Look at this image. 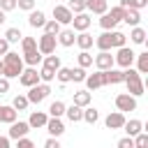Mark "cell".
Returning a JSON list of instances; mask_svg holds the SVG:
<instances>
[{
	"instance_id": "6da1fadb",
	"label": "cell",
	"mask_w": 148,
	"mask_h": 148,
	"mask_svg": "<svg viewBox=\"0 0 148 148\" xmlns=\"http://www.w3.org/2000/svg\"><path fill=\"white\" fill-rule=\"evenodd\" d=\"M23 67H25V62H23V58H21L16 51H7V53L2 56V76H7V79H18V74L23 72Z\"/></svg>"
},
{
	"instance_id": "7a4b0ae2",
	"label": "cell",
	"mask_w": 148,
	"mask_h": 148,
	"mask_svg": "<svg viewBox=\"0 0 148 148\" xmlns=\"http://www.w3.org/2000/svg\"><path fill=\"white\" fill-rule=\"evenodd\" d=\"M123 83L127 86V92L134 95V97H141L143 90H146V86H143V81H141V74H139L136 69H132V67H125V81H123Z\"/></svg>"
},
{
	"instance_id": "3957f363",
	"label": "cell",
	"mask_w": 148,
	"mask_h": 148,
	"mask_svg": "<svg viewBox=\"0 0 148 148\" xmlns=\"http://www.w3.org/2000/svg\"><path fill=\"white\" fill-rule=\"evenodd\" d=\"M49 95H51V86L44 83V81H39V83H35V86L28 88V95H25V97H28L30 104H39V102H44Z\"/></svg>"
},
{
	"instance_id": "277c9868",
	"label": "cell",
	"mask_w": 148,
	"mask_h": 148,
	"mask_svg": "<svg viewBox=\"0 0 148 148\" xmlns=\"http://www.w3.org/2000/svg\"><path fill=\"white\" fill-rule=\"evenodd\" d=\"M134 56H136V53H134L127 44H125V46H118V49H116V56H113V65H118V67H123V69H125V67H132V65H134Z\"/></svg>"
},
{
	"instance_id": "5b68a950",
	"label": "cell",
	"mask_w": 148,
	"mask_h": 148,
	"mask_svg": "<svg viewBox=\"0 0 148 148\" xmlns=\"http://www.w3.org/2000/svg\"><path fill=\"white\" fill-rule=\"evenodd\" d=\"M83 83L88 86V90H97V88H104V86H109V83H106V72H104V69H97L95 74H86Z\"/></svg>"
},
{
	"instance_id": "8992f818",
	"label": "cell",
	"mask_w": 148,
	"mask_h": 148,
	"mask_svg": "<svg viewBox=\"0 0 148 148\" xmlns=\"http://www.w3.org/2000/svg\"><path fill=\"white\" fill-rule=\"evenodd\" d=\"M116 109L118 111H136V97L134 95H130V92H120V95H116Z\"/></svg>"
},
{
	"instance_id": "52a82bcc",
	"label": "cell",
	"mask_w": 148,
	"mask_h": 148,
	"mask_svg": "<svg viewBox=\"0 0 148 148\" xmlns=\"http://www.w3.org/2000/svg\"><path fill=\"white\" fill-rule=\"evenodd\" d=\"M56 44H58L56 35H49V32H44V35L37 39V49H39L42 56H46V53H56Z\"/></svg>"
},
{
	"instance_id": "ba28073f",
	"label": "cell",
	"mask_w": 148,
	"mask_h": 148,
	"mask_svg": "<svg viewBox=\"0 0 148 148\" xmlns=\"http://www.w3.org/2000/svg\"><path fill=\"white\" fill-rule=\"evenodd\" d=\"M18 83H21L23 88H30V86L39 83V72H37V67H23V72L18 74Z\"/></svg>"
},
{
	"instance_id": "9c48e42d",
	"label": "cell",
	"mask_w": 148,
	"mask_h": 148,
	"mask_svg": "<svg viewBox=\"0 0 148 148\" xmlns=\"http://www.w3.org/2000/svg\"><path fill=\"white\" fill-rule=\"evenodd\" d=\"M28 132H30L28 120H14V123H9V132H7V136H9L12 141H16L18 136H25Z\"/></svg>"
},
{
	"instance_id": "30bf717a",
	"label": "cell",
	"mask_w": 148,
	"mask_h": 148,
	"mask_svg": "<svg viewBox=\"0 0 148 148\" xmlns=\"http://www.w3.org/2000/svg\"><path fill=\"white\" fill-rule=\"evenodd\" d=\"M72 16H74V14H72V9H69L67 5H56V7H53V18H56L60 25H69V23H72Z\"/></svg>"
},
{
	"instance_id": "8fae6325",
	"label": "cell",
	"mask_w": 148,
	"mask_h": 148,
	"mask_svg": "<svg viewBox=\"0 0 148 148\" xmlns=\"http://www.w3.org/2000/svg\"><path fill=\"white\" fill-rule=\"evenodd\" d=\"M90 14H86V12H79V14H74L72 16V30L74 32H81V30H88L90 28Z\"/></svg>"
},
{
	"instance_id": "7c38bea8",
	"label": "cell",
	"mask_w": 148,
	"mask_h": 148,
	"mask_svg": "<svg viewBox=\"0 0 148 148\" xmlns=\"http://www.w3.org/2000/svg\"><path fill=\"white\" fill-rule=\"evenodd\" d=\"M125 113L123 111H113V113H109L106 118H104V125H106V130H123V125H125Z\"/></svg>"
},
{
	"instance_id": "4fadbf2b",
	"label": "cell",
	"mask_w": 148,
	"mask_h": 148,
	"mask_svg": "<svg viewBox=\"0 0 148 148\" xmlns=\"http://www.w3.org/2000/svg\"><path fill=\"white\" fill-rule=\"evenodd\" d=\"M92 62H95L97 69H111L113 67V56H111V51H99L92 58Z\"/></svg>"
},
{
	"instance_id": "5bb4252c",
	"label": "cell",
	"mask_w": 148,
	"mask_h": 148,
	"mask_svg": "<svg viewBox=\"0 0 148 148\" xmlns=\"http://www.w3.org/2000/svg\"><path fill=\"white\" fill-rule=\"evenodd\" d=\"M56 39H58V44L60 46H65V49H69V46H74V39H76V32L72 30V28H60V32L56 35Z\"/></svg>"
},
{
	"instance_id": "9a60e30c",
	"label": "cell",
	"mask_w": 148,
	"mask_h": 148,
	"mask_svg": "<svg viewBox=\"0 0 148 148\" xmlns=\"http://www.w3.org/2000/svg\"><path fill=\"white\" fill-rule=\"evenodd\" d=\"M46 120H49V113L46 111H32L30 118H28V125H30V130H39V127L46 125Z\"/></svg>"
},
{
	"instance_id": "2e32d148",
	"label": "cell",
	"mask_w": 148,
	"mask_h": 148,
	"mask_svg": "<svg viewBox=\"0 0 148 148\" xmlns=\"http://www.w3.org/2000/svg\"><path fill=\"white\" fill-rule=\"evenodd\" d=\"M46 132L51 134V136H60L62 132H65V125H62V120L60 118H56V116H49V120H46Z\"/></svg>"
},
{
	"instance_id": "e0dca14e",
	"label": "cell",
	"mask_w": 148,
	"mask_h": 148,
	"mask_svg": "<svg viewBox=\"0 0 148 148\" xmlns=\"http://www.w3.org/2000/svg\"><path fill=\"white\" fill-rule=\"evenodd\" d=\"M44 21H46V14L42 9H30L28 12V25L30 28H42Z\"/></svg>"
},
{
	"instance_id": "ac0fdd59",
	"label": "cell",
	"mask_w": 148,
	"mask_h": 148,
	"mask_svg": "<svg viewBox=\"0 0 148 148\" xmlns=\"http://www.w3.org/2000/svg\"><path fill=\"white\" fill-rule=\"evenodd\" d=\"M92 42H95V39H92V35H90L88 30H81V32L76 35V39H74V44H76L81 51H88V49L92 46Z\"/></svg>"
},
{
	"instance_id": "d6986e66",
	"label": "cell",
	"mask_w": 148,
	"mask_h": 148,
	"mask_svg": "<svg viewBox=\"0 0 148 148\" xmlns=\"http://www.w3.org/2000/svg\"><path fill=\"white\" fill-rule=\"evenodd\" d=\"M65 116H67V120H72V123H81V118H83V106H79V104H69V106H65Z\"/></svg>"
},
{
	"instance_id": "ffe728a7",
	"label": "cell",
	"mask_w": 148,
	"mask_h": 148,
	"mask_svg": "<svg viewBox=\"0 0 148 148\" xmlns=\"http://www.w3.org/2000/svg\"><path fill=\"white\" fill-rule=\"evenodd\" d=\"M16 116H18V111H16L12 104H2V106H0V123H7V125H9V123L16 120Z\"/></svg>"
},
{
	"instance_id": "44dd1931",
	"label": "cell",
	"mask_w": 148,
	"mask_h": 148,
	"mask_svg": "<svg viewBox=\"0 0 148 148\" xmlns=\"http://www.w3.org/2000/svg\"><path fill=\"white\" fill-rule=\"evenodd\" d=\"M23 62L28 65V67H37L39 62H42V53H39V49H32V51H23Z\"/></svg>"
},
{
	"instance_id": "7402d4cb",
	"label": "cell",
	"mask_w": 148,
	"mask_h": 148,
	"mask_svg": "<svg viewBox=\"0 0 148 148\" xmlns=\"http://www.w3.org/2000/svg\"><path fill=\"white\" fill-rule=\"evenodd\" d=\"M92 44H95L99 51H111V49H113V46H111V30H104Z\"/></svg>"
},
{
	"instance_id": "603a6c76",
	"label": "cell",
	"mask_w": 148,
	"mask_h": 148,
	"mask_svg": "<svg viewBox=\"0 0 148 148\" xmlns=\"http://www.w3.org/2000/svg\"><path fill=\"white\" fill-rule=\"evenodd\" d=\"M123 21H125L127 25H139V23H141V14H139V9H134V7H125V16H123Z\"/></svg>"
},
{
	"instance_id": "cb8c5ba5",
	"label": "cell",
	"mask_w": 148,
	"mask_h": 148,
	"mask_svg": "<svg viewBox=\"0 0 148 148\" xmlns=\"http://www.w3.org/2000/svg\"><path fill=\"white\" fill-rule=\"evenodd\" d=\"M106 72V83H123L125 81V69H116V67H111V69H104Z\"/></svg>"
},
{
	"instance_id": "d4e9b609",
	"label": "cell",
	"mask_w": 148,
	"mask_h": 148,
	"mask_svg": "<svg viewBox=\"0 0 148 148\" xmlns=\"http://www.w3.org/2000/svg\"><path fill=\"white\" fill-rule=\"evenodd\" d=\"M86 9L92 14H104L109 9V5H106V0H86Z\"/></svg>"
},
{
	"instance_id": "484cf974",
	"label": "cell",
	"mask_w": 148,
	"mask_h": 148,
	"mask_svg": "<svg viewBox=\"0 0 148 148\" xmlns=\"http://www.w3.org/2000/svg\"><path fill=\"white\" fill-rule=\"evenodd\" d=\"M134 62H136V72L139 74H148V51L136 53L134 56Z\"/></svg>"
},
{
	"instance_id": "4316f807",
	"label": "cell",
	"mask_w": 148,
	"mask_h": 148,
	"mask_svg": "<svg viewBox=\"0 0 148 148\" xmlns=\"http://www.w3.org/2000/svg\"><path fill=\"white\" fill-rule=\"evenodd\" d=\"M81 120H86L88 125H95V123L99 120V111L88 104V106H83V118H81Z\"/></svg>"
},
{
	"instance_id": "83f0119b",
	"label": "cell",
	"mask_w": 148,
	"mask_h": 148,
	"mask_svg": "<svg viewBox=\"0 0 148 148\" xmlns=\"http://www.w3.org/2000/svg\"><path fill=\"white\" fill-rule=\"evenodd\" d=\"M123 130H125L130 136H134V134H139V132L143 130V123H141V120H136V118H132V120H125Z\"/></svg>"
},
{
	"instance_id": "f1b7e54d",
	"label": "cell",
	"mask_w": 148,
	"mask_h": 148,
	"mask_svg": "<svg viewBox=\"0 0 148 148\" xmlns=\"http://www.w3.org/2000/svg\"><path fill=\"white\" fill-rule=\"evenodd\" d=\"M99 25H102V30H113L116 25H118V21L109 14V9L104 12V14H99Z\"/></svg>"
},
{
	"instance_id": "f546056e",
	"label": "cell",
	"mask_w": 148,
	"mask_h": 148,
	"mask_svg": "<svg viewBox=\"0 0 148 148\" xmlns=\"http://www.w3.org/2000/svg\"><path fill=\"white\" fill-rule=\"evenodd\" d=\"M56 79H58L60 86L69 83V81H72V67H62V65H60V67L56 69Z\"/></svg>"
},
{
	"instance_id": "4dcf8cb0",
	"label": "cell",
	"mask_w": 148,
	"mask_h": 148,
	"mask_svg": "<svg viewBox=\"0 0 148 148\" xmlns=\"http://www.w3.org/2000/svg\"><path fill=\"white\" fill-rule=\"evenodd\" d=\"M46 113H49V116H56V118H62V116H65V102H60V99L51 102Z\"/></svg>"
},
{
	"instance_id": "1f68e13d",
	"label": "cell",
	"mask_w": 148,
	"mask_h": 148,
	"mask_svg": "<svg viewBox=\"0 0 148 148\" xmlns=\"http://www.w3.org/2000/svg\"><path fill=\"white\" fill-rule=\"evenodd\" d=\"M130 39H132L134 44H143V42H146V30H143L141 25H132V32H130Z\"/></svg>"
},
{
	"instance_id": "d6a6232c",
	"label": "cell",
	"mask_w": 148,
	"mask_h": 148,
	"mask_svg": "<svg viewBox=\"0 0 148 148\" xmlns=\"http://www.w3.org/2000/svg\"><path fill=\"white\" fill-rule=\"evenodd\" d=\"M125 42H127V35L113 28V30H111V46L118 49V46H125Z\"/></svg>"
},
{
	"instance_id": "836d02e7",
	"label": "cell",
	"mask_w": 148,
	"mask_h": 148,
	"mask_svg": "<svg viewBox=\"0 0 148 148\" xmlns=\"http://www.w3.org/2000/svg\"><path fill=\"white\" fill-rule=\"evenodd\" d=\"M42 28H44V32H49V35H58V32H60V28H62V25H60V23H58V21H56V18H46V21H44V25H42Z\"/></svg>"
},
{
	"instance_id": "e575fe53",
	"label": "cell",
	"mask_w": 148,
	"mask_h": 148,
	"mask_svg": "<svg viewBox=\"0 0 148 148\" xmlns=\"http://www.w3.org/2000/svg\"><path fill=\"white\" fill-rule=\"evenodd\" d=\"M21 37H23V32H21L18 28H7V30H5V39H7L9 44H16V42H21Z\"/></svg>"
},
{
	"instance_id": "d590c367",
	"label": "cell",
	"mask_w": 148,
	"mask_h": 148,
	"mask_svg": "<svg viewBox=\"0 0 148 148\" xmlns=\"http://www.w3.org/2000/svg\"><path fill=\"white\" fill-rule=\"evenodd\" d=\"M74 104L88 106V104H90V92H88V90H76V92H74Z\"/></svg>"
},
{
	"instance_id": "8d00e7d4",
	"label": "cell",
	"mask_w": 148,
	"mask_h": 148,
	"mask_svg": "<svg viewBox=\"0 0 148 148\" xmlns=\"http://www.w3.org/2000/svg\"><path fill=\"white\" fill-rule=\"evenodd\" d=\"M53 79H56V69H51V67L42 65V69H39V81H44V83H51Z\"/></svg>"
},
{
	"instance_id": "74e56055",
	"label": "cell",
	"mask_w": 148,
	"mask_h": 148,
	"mask_svg": "<svg viewBox=\"0 0 148 148\" xmlns=\"http://www.w3.org/2000/svg\"><path fill=\"white\" fill-rule=\"evenodd\" d=\"M12 106H14L16 111H25V109L30 106V102H28V97H25V95H16V97L12 99Z\"/></svg>"
},
{
	"instance_id": "f35d334b",
	"label": "cell",
	"mask_w": 148,
	"mask_h": 148,
	"mask_svg": "<svg viewBox=\"0 0 148 148\" xmlns=\"http://www.w3.org/2000/svg\"><path fill=\"white\" fill-rule=\"evenodd\" d=\"M42 65H46V67H51V69H58V67H60V56L46 53V58H42Z\"/></svg>"
},
{
	"instance_id": "ab89813d",
	"label": "cell",
	"mask_w": 148,
	"mask_h": 148,
	"mask_svg": "<svg viewBox=\"0 0 148 148\" xmlns=\"http://www.w3.org/2000/svg\"><path fill=\"white\" fill-rule=\"evenodd\" d=\"M132 141H134V148H146V146H148V134L141 130L139 134H134V136H132Z\"/></svg>"
},
{
	"instance_id": "60d3db41",
	"label": "cell",
	"mask_w": 148,
	"mask_h": 148,
	"mask_svg": "<svg viewBox=\"0 0 148 148\" xmlns=\"http://www.w3.org/2000/svg\"><path fill=\"white\" fill-rule=\"evenodd\" d=\"M76 62H79V67H90V65H92V56H90L88 51H81V53L76 56Z\"/></svg>"
},
{
	"instance_id": "b9f144b4",
	"label": "cell",
	"mask_w": 148,
	"mask_h": 148,
	"mask_svg": "<svg viewBox=\"0 0 148 148\" xmlns=\"http://www.w3.org/2000/svg\"><path fill=\"white\" fill-rule=\"evenodd\" d=\"M37 49V39L35 37H21V51H32Z\"/></svg>"
},
{
	"instance_id": "7bdbcfd3",
	"label": "cell",
	"mask_w": 148,
	"mask_h": 148,
	"mask_svg": "<svg viewBox=\"0 0 148 148\" xmlns=\"http://www.w3.org/2000/svg\"><path fill=\"white\" fill-rule=\"evenodd\" d=\"M83 79H86V67H74L72 69V81L74 83H83Z\"/></svg>"
},
{
	"instance_id": "ee69618b",
	"label": "cell",
	"mask_w": 148,
	"mask_h": 148,
	"mask_svg": "<svg viewBox=\"0 0 148 148\" xmlns=\"http://www.w3.org/2000/svg\"><path fill=\"white\" fill-rule=\"evenodd\" d=\"M72 9V14H79V12H86V0H69L67 5Z\"/></svg>"
},
{
	"instance_id": "f6af8a7d",
	"label": "cell",
	"mask_w": 148,
	"mask_h": 148,
	"mask_svg": "<svg viewBox=\"0 0 148 148\" xmlns=\"http://www.w3.org/2000/svg\"><path fill=\"white\" fill-rule=\"evenodd\" d=\"M109 14L120 23V21H123V16H125V7H120V5H118V7H111V12H109Z\"/></svg>"
},
{
	"instance_id": "bcb514c9",
	"label": "cell",
	"mask_w": 148,
	"mask_h": 148,
	"mask_svg": "<svg viewBox=\"0 0 148 148\" xmlns=\"http://www.w3.org/2000/svg\"><path fill=\"white\" fill-rule=\"evenodd\" d=\"M16 7L23 12H30V9H35V0H16Z\"/></svg>"
},
{
	"instance_id": "7dc6e473",
	"label": "cell",
	"mask_w": 148,
	"mask_h": 148,
	"mask_svg": "<svg viewBox=\"0 0 148 148\" xmlns=\"http://www.w3.org/2000/svg\"><path fill=\"white\" fill-rule=\"evenodd\" d=\"M16 146H18V148H32L35 143H32V139H28V134H25V136H18V139H16Z\"/></svg>"
},
{
	"instance_id": "c3c4849f",
	"label": "cell",
	"mask_w": 148,
	"mask_h": 148,
	"mask_svg": "<svg viewBox=\"0 0 148 148\" xmlns=\"http://www.w3.org/2000/svg\"><path fill=\"white\" fill-rule=\"evenodd\" d=\"M116 146H118V148H134V141H132V136L127 134V136H123V139H120Z\"/></svg>"
},
{
	"instance_id": "681fc988",
	"label": "cell",
	"mask_w": 148,
	"mask_h": 148,
	"mask_svg": "<svg viewBox=\"0 0 148 148\" xmlns=\"http://www.w3.org/2000/svg\"><path fill=\"white\" fill-rule=\"evenodd\" d=\"M0 9H2V12H12V9H16V0H0Z\"/></svg>"
},
{
	"instance_id": "f907efd6",
	"label": "cell",
	"mask_w": 148,
	"mask_h": 148,
	"mask_svg": "<svg viewBox=\"0 0 148 148\" xmlns=\"http://www.w3.org/2000/svg\"><path fill=\"white\" fill-rule=\"evenodd\" d=\"M146 5H148V0H127V7H134V9H139V12H141Z\"/></svg>"
},
{
	"instance_id": "816d5d0a",
	"label": "cell",
	"mask_w": 148,
	"mask_h": 148,
	"mask_svg": "<svg viewBox=\"0 0 148 148\" xmlns=\"http://www.w3.org/2000/svg\"><path fill=\"white\" fill-rule=\"evenodd\" d=\"M44 148H60V141H58V136H49V139L44 141Z\"/></svg>"
},
{
	"instance_id": "f5cc1de1",
	"label": "cell",
	"mask_w": 148,
	"mask_h": 148,
	"mask_svg": "<svg viewBox=\"0 0 148 148\" xmlns=\"http://www.w3.org/2000/svg\"><path fill=\"white\" fill-rule=\"evenodd\" d=\"M5 92H9V79L0 74V95H5Z\"/></svg>"
},
{
	"instance_id": "db71d44e",
	"label": "cell",
	"mask_w": 148,
	"mask_h": 148,
	"mask_svg": "<svg viewBox=\"0 0 148 148\" xmlns=\"http://www.w3.org/2000/svg\"><path fill=\"white\" fill-rule=\"evenodd\" d=\"M7 51H9V42H7L5 37H0V58H2Z\"/></svg>"
},
{
	"instance_id": "11a10c76",
	"label": "cell",
	"mask_w": 148,
	"mask_h": 148,
	"mask_svg": "<svg viewBox=\"0 0 148 148\" xmlns=\"http://www.w3.org/2000/svg\"><path fill=\"white\" fill-rule=\"evenodd\" d=\"M12 146V139L9 136H0V148H9Z\"/></svg>"
},
{
	"instance_id": "9f6ffc18",
	"label": "cell",
	"mask_w": 148,
	"mask_h": 148,
	"mask_svg": "<svg viewBox=\"0 0 148 148\" xmlns=\"http://www.w3.org/2000/svg\"><path fill=\"white\" fill-rule=\"evenodd\" d=\"M5 21H7V12H2V9H0V25H2Z\"/></svg>"
},
{
	"instance_id": "6f0895ef",
	"label": "cell",
	"mask_w": 148,
	"mask_h": 148,
	"mask_svg": "<svg viewBox=\"0 0 148 148\" xmlns=\"http://www.w3.org/2000/svg\"><path fill=\"white\" fill-rule=\"evenodd\" d=\"M0 74H2V58H0Z\"/></svg>"
}]
</instances>
